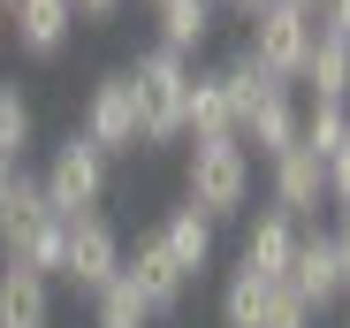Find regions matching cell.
I'll list each match as a JSON object with an SVG mask.
<instances>
[{"label":"cell","mask_w":350,"mask_h":328,"mask_svg":"<svg viewBox=\"0 0 350 328\" xmlns=\"http://www.w3.org/2000/svg\"><path fill=\"white\" fill-rule=\"evenodd\" d=\"M252 191H259V160H252L237 138L191 145V160H183V206H198L213 229H221V222H244V214H252Z\"/></svg>","instance_id":"1"},{"label":"cell","mask_w":350,"mask_h":328,"mask_svg":"<svg viewBox=\"0 0 350 328\" xmlns=\"http://www.w3.org/2000/svg\"><path fill=\"white\" fill-rule=\"evenodd\" d=\"M130 92H137V130L145 145H175L183 138V99H191V62L167 46H145L130 62Z\"/></svg>","instance_id":"2"},{"label":"cell","mask_w":350,"mask_h":328,"mask_svg":"<svg viewBox=\"0 0 350 328\" xmlns=\"http://www.w3.org/2000/svg\"><path fill=\"white\" fill-rule=\"evenodd\" d=\"M107 184H114V160L84 138V130H69L62 145L46 153V168H38V191H46V206L62 214H99V199H107Z\"/></svg>","instance_id":"3"},{"label":"cell","mask_w":350,"mask_h":328,"mask_svg":"<svg viewBox=\"0 0 350 328\" xmlns=\"http://www.w3.org/2000/svg\"><path fill=\"white\" fill-rule=\"evenodd\" d=\"M252 23V38H244V53L274 77V84H297V69H305V53H312V16L305 8H289V0H267V8H252L244 16Z\"/></svg>","instance_id":"4"},{"label":"cell","mask_w":350,"mask_h":328,"mask_svg":"<svg viewBox=\"0 0 350 328\" xmlns=\"http://www.w3.org/2000/svg\"><path fill=\"white\" fill-rule=\"evenodd\" d=\"M107 160L114 153H145V130H137V92H130V69H107L92 92H84V123H77Z\"/></svg>","instance_id":"5"},{"label":"cell","mask_w":350,"mask_h":328,"mask_svg":"<svg viewBox=\"0 0 350 328\" xmlns=\"http://www.w3.org/2000/svg\"><path fill=\"white\" fill-rule=\"evenodd\" d=\"M122 275V229L107 214H69V244H62V283H77L84 298Z\"/></svg>","instance_id":"6"},{"label":"cell","mask_w":350,"mask_h":328,"mask_svg":"<svg viewBox=\"0 0 350 328\" xmlns=\"http://www.w3.org/2000/svg\"><path fill=\"white\" fill-rule=\"evenodd\" d=\"M122 283L145 298V313H152V320H167L175 305H183V290H191V275L167 260L160 229H137V244H122Z\"/></svg>","instance_id":"7"},{"label":"cell","mask_w":350,"mask_h":328,"mask_svg":"<svg viewBox=\"0 0 350 328\" xmlns=\"http://www.w3.org/2000/svg\"><path fill=\"white\" fill-rule=\"evenodd\" d=\"M267 206H274V214H289L297 229L327 206V168H320L305 145H289L282 160H267Z\"/></svg>","instance_id":"8"},{"label":"cell","mask_w":350,"mask_h":328,"mask_svg":"<svg viewBox=\"0 0 350 328\" xmlns=\"http://www.w3.org/2000/svg\"><path fill=\"white\" fill-rule=\"evenodd\" d=\"M282 290L297 298L305 313H320V305L342 298V260H335V237H327V229H305V237H297V260H289Z\"/></svg>","instance_id":"9"},{"label":"cell","mask_w":350,"mask_h":328,"mask_svg":"<svg viewBox=\"0 0 350 328\" xmlns=\"http://www.w3.org/2000/svg\"><path fill=\"white\" fill-rule=\"evenodd\" d=\"M297 222L289 214H274V206H252L244 214V252H237V267H252V275H267V283H282L289 275V260H297Z\"/></svg>","instance_id":"10"},{"label":"cell","mask_w":350,"mask_h":328,"mask_svg":"<svg viewBox=\"0 0 350 328\" xmlns=\"http://www.w3.org/2000/svg\"><path fill=\"white\" fill-rule=\"evenodd\" d=\"M8 31H16V53L53 62V53L77 38V8H69V0H16V8H8Z\"/></svg>","instance_id":"11"},{"label":"cell","mask_w":350,"mask_h":328,"mask_svg":"<svg viewBox=\"0 0 350 328\" xmlns=\"http://www.w3.org/2000/svg\"><path fill=\"white\" fill-rule=\"evenodd\" d=\"M237 145H244L252 160H282L289 145H297V92H289V84H274V92L252 107V115L237 123Z\"/></svg>","instance_id":"12"},{"label":"cell","mask_w":350,"mask_h":328,"mask_svg":"<svg viewBox=\"0 0 350 328\" xmlns=\"http://www.w3.org/2000/svg\"><path fill=\"white\" fill-rule=\"evenodd\" d=\"M62 244H69V222H62V214H38V222H23V229L0 237V267H31V275L62 283Z\"/></svg>","instance_id":"13"},{"label":"cell","mask_w":350,"mask_h":328,"mask_svg":"<svg viewBox=\"0 0 350 328\" xmlns=\"http://www.w3.org/2000/svg\"><path fill=\"white\" fill-rule=\"evenodd\" d=\"M152 229H160V244H167V260L183 267L191 283H198L206 267H213V222H206L198 206H167V222H152Z\"/></svg>","instance_id":"14"},{"label":"cell","mask_w":350,"mask_h":328,"mask_svg":"<svg viewBox=\"0 0 350 328\" xmlns=\"http://www.w3.org/2000/svg\"><path fill=\"white\" fill-rule=\"evenodd\" d=\"M0 328H53V283L31 267H0Z\"/></svg>","instance_id":"15"},{"label":"cell","mask_w":350,"mask_h":328,"mask_svg":"<svg viewBox=\"0 0 350 328\" xmlns=\"http://www.w3.org/2000/svg\"><path fill=\"white\" fill-rule=\"evenodd\" d=\"M213 38V8L206 0H152V46H167V53H191Z\"/></svg>","instance_id":"16"},{"label":"cell","mask_w":350,"mask_h":328,"mask_svg":"<svg viewBox=\"0 0 350 328\" xmlns=\"http://www.w3.org/2000/svg\"><path fill=\"white\" fill-rule=\"evenodd\" d=\"M297 84H305L312 99H335V107H350V46H342V38H327V31H312V53H305Z\"/></svg>","instance_id":"17"},{"label":"cell","mask_w":350,"mask_h":328,"mask_svg":"<svg viewBox=\"0 0 350 328\" xmlns=\"http://www.w3.org/2000/svg\"><path fill=\"white\" fill-rule=\"evenodd\" d=\"M183 138H191V145H206V138H237V123H228V99H221V77H213V69H191Z\"/></svg>","instance_id":"18"},{"label":"cell","mask_w":350,"mask_h":328,"mask_svg":"<svg viewBox=\"0 0 350 328\" xmlns=\"http://www.w3.org/2000/svg\"><path fill=\"white\" fill-rule=\"evenodd\" d=\"M274 290L282 283L252 275V267H228V283H221V328H259L267 305H274Z\"/></svg>","instance_id":"19"},{"label":"cell","mask_w":350,"mask_h":328,"mask_svg":"<svg viewBox=\"0 0 350 328\" xmlns=\"http://www.w3.org/2000/svg\"><path fill=\"white\" fill-rule=\"evenodd\" d=\"M350 138V107H335V99H305L297 107V145L320 160V168H327V153Z\"/></svg>","instance_id":"20"},{"label":"cell","mask_w":350,"mask_h":328,"mask_svg":"<svg viewBox=\"0 0 350 328\" xmlns=\"http://www.w3.org/2000/svg\"><path fill=\"white\" fill-rule=\"evenodd\" d=\"M31 138H38V115H31V99H23V84L16 77H0V153L23 168V153H31Z\"/></svg>","instance_id":"21"},{"label":"cell","mask_w":350,"mask_h":328,"mask_svg":"<svg viewBox=\"0 0 350 328\" xmlns=\"http://www.w3.org/2000/svg\"><path fill=\"white\" fill-rule=\"evenodd\" d=\"M92 328H152V313H145V298L114 275L107 290H92Z\"/></svg>","instance_id":"22"},{"label":"cell","mask_w":350,"mask_h":328,"mask_svg":"<svg viewBox=\"0 0 350 328\" xmlns=\"http://www.w3.org/2000/svg\"><path fill=\"white\" fill-rule=\"evenodd\" d=\"M38 214H53V206H46V191H38V168H16L8 199H0V237L23 229V222H38Z\"/></svg>","instance_id":"23"},{"label":"cell","mask_w":350,"mask_h":328,"mask_svg":"<svg viewBox=\"0 0 350 328\" xmlns=\"http://www.w3.org/2000/svg\"><path fill=\"white\" fill-rule=\"evenodd\" d=\"M327 206H335V214H350V138L327 153Z\"/></svg>","instance_id":"24"},{"label":"cell","mask_w":350,"mask_h":328,"mask_svg":"<svg viewBox=\"0 0 350 328\" xmlns=\"http://www.w3.org/2000/svg\"><path fill=\"white\" fill-rule=\"evenodd\" d=\"M259 328H312V313L289 298V290H274V305H267V320H259Z\"/></svg>","instance_id":"25"},{"label":"cell","mask_w":350,"mask_h":328,"mask_svg":"<svg viewBox=\"0 0 350 328\" xmlns=\"http://www.w3.org/2000/svg\"><path fill=\"white\" fill-rule=\"evenodd\" d=\"M312 23H320L327 38H342V46H350V0H320V16H312Z\"/></svg>","instance_id":"26"},{"label":"cell","mask_w":350,"mask_h":328,"mask_svg":"<svg viewBox=\"0 0 350 328\" xmlns=\"http://www.w3.org/2000/svg\"><path fill=\"white\" fill-rule=\"evenodd\" d=\"M69 8H77L84 23H114V16H122V8H130V0H69Z\"/></svg>","instance_id":"27"},{"label":"cell","mask_w":350,"mask_h":328,"mask_svg":"<svg viewBox=\"0 0 350 328\" xmlns=\"http://www.w3.org/2000/svg\"><path fill=\"white\" fill-rule=\"evenodd\" d=\"M327 237H335V260H342V298H350V214H342Z\"/></svg>","instance_id":"28"},{"label":"cell","mask_w":350,"mask_h":328,"mask_svg":"<svg viewBox=\"0 0 350 328\" xmlns=\"http://www.w3.org/2000/svg\"><path fill=\"white\" fill-rule=\"evenodd\" d=\"M8 184H16V160H8V153H0V199H8Z\"/></svg>","instance_id":"29"},{"label":"cell","mask_w":350,"mask_h":328,"mask_svg":"<svg viewBox=\"0 0 350 328\" xmlns=\"http://www.w3.org/2000/svg\"><path fill=\"white\" fill-rule=\"evenodd\" d=\"M228 8H237V16H252V8H267V0H228Z\"/></svg>","instance_id":"30"},{"label":"cell","mask_w":350,"mask_h":328,"mask_svg":"<svg viewBox=\"0 0 350 328\" xmlns=\"http://www.w3.org/2000/svg\"><path fill=\"white\" fill-rule=\"evenodd\" d=\"M289 8H305V16H320V0H289Z\"/></svg>","instance_id":"31"},{"label":"cell","mask_w":350,"mask_h":328,"mask_svg":"<svg viewBox=\"0 0 350 328\" xmlns=\"http://www.w3.org/2000/svg\"><path fill=\"white\" fill-rule=\"evenodd\" d=\"M8 8H16V0H0V16H8Z\"/></svg>","instance_id":"32"},{"label":"cell","mask_w":350,"mask_h":328,"mask_svg":"<svg viewBox=\"0 0 350 328\" xmlns=\"http://www.w3.org/2000/svg\"><path fill=\"white\" fill-rule=\"evenodd\" d=\"M206 8H221V0H206Z\"/></svg>","instance_id":"33"},{"label":"cell","mask_w":350,"mask_h":328,"mask_svg":"<svg viewBox=\"0 0 350 328\" xmlns=\"http://www.w3.org/2000/svg\"><path fill=\"white\" fill-rule=\"evenodd\" d=\"M0 31H8V16H0Z\"/></svg>","instance_id":"34"},{"label":"cell","mask_w":350,"mask_h":328,"mask_svg":"<svg viewBox=\"0 0 350 328\" xmlns=\"http://www.w3.org/2000/svg\"><path fill=\"white\" fill-rule=\"evenodd\" d=\"M342 328H350V313H342Z\"/></svg>","instance_id":"35"}]
</instances>
